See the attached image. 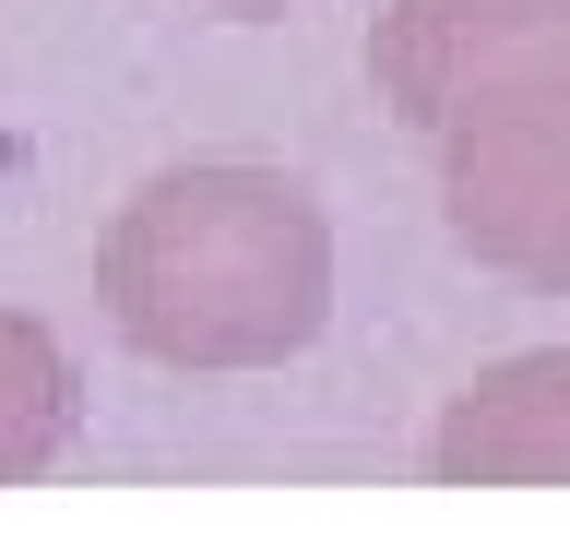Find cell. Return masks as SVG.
Masks as SVG:
<instances>
[{
	"instance_id": "cell-1",
	"label": "cell",
	"mask_w": 570,
	"mask_h": 535,
	"mask_svg": "<svg viewBox=\"0 0 570 535\" xmlns=\"http://www.w3.org/2000/svg\"><path fill=\"white\" fill-rule=\"evenodd\" d=\"M368 84L440 155V226L511 285H570V0H392Z\"/></svg>"
},
{
	"instance_id": "cell-2",
	"label": "cell",
	"mask_w": 570,
	"mask_h": 535,
	"mask_svg": "<svg viewBox=\"0 0 570 535\" xmlns=\"http://www.w3.org/2000/svg\"><path fill=\"white\" fill-rule=\"evenodd\" d=\"M96 310L155 369H285L333 321V214L309 178L249 155L155 167L96 239Z\"/></svg>"
},
{
	"instance_id": "cell-3",
	"label": "cell",
	"mask_w": 570,
	"mask_h": 535,
	"mask_svg": "<svg viewBox=\"0 0 570 535\" xmlns=\"http://www.w3.org/2000/svg\"><path fill=\"white\" fill-rule=\"evenodd\" d=\"M440 488H570V333L523 357H488L428 428Z\"/></svg>"
},
{
	"instance_id": "cell-4",
	"label": "cell",
	"mask_w": 570,
	"mask_h": 535,
	"mask_svg": "<svg viewBox=\"0 0 570 535\" xmlns=\"http://www.w3.org/2000/svg\"><path fill=\"white\" fill-rule=\"evenodd\" d=\"M83 428V369L36 310H0V488H24Z\"/></svg>"
},
{
	"instance_id": "cell-5",
	"label": "cell",
	"mask_w": 570,
	"mask_h": 535,
	"mask_svg": "<svg viewBox=\"0 0 570 535\" xmlns=\"http://www.w3.org/2000/svg\"><path fill=\"white\" fill-rule=\"evenodd\" d=\"M190 12H226V25H262V12H297V0H190Z\"/></svg>"
}]
</instances>
